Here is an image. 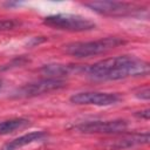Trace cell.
<instances>
[{"instance_id": "6da1fadb", "label": "cell", "mask_w": 150, "mask_h": 150, "mask_svg": "<svg viewBox=\"0 0 150 150\" xmlns=\"http://www.w3.org/2000/svg\"><path fill=\"white\" fill-rule=\"evenodd\" d=\"M83 74L97 81H116L127 77L145 76L149 74V63L134 55H120L86 66Z\"/></svg>"}, {"instance_id": "7a4b0ae2", "label": "cell", "mask_w": 150, "mask_h": 150, "mask_svg": "<svg viewBox=\"0 0 150 150\" xmlns=\"http://www.w3.org/2000/svg\"><path fill=\"white\" fill-rule=\"evenodd\" d=\"M127 41L118 36H107L98 40L71 42L64 46V52L75 57H90L104 54L116 47L124 45Z\"/></svg>"}, {"instance_id": "3957f363", "label": "cell", "mask_w": 150, "mask_h": 150, "mask_svg": "<svg viewBox=\"0 0 150 150\" xmlns=\"http://www.w3.org/2000/svg\"><path fill=\"white\" fill-rule=\"evenodd\" d=\"M43 23L50 28L67 32H87L95 29L96 23L88 18L77 14L60 13L46 16Z\"/></svg>"}, {"instance_id": "277c9868", "label": "cell", "mask_w": 150, "mask_h": 150, "mask_svg": "<svg viewBox=\"0 0 150 150\" xmlns=\"http://www.w3.org/2000/svg\"><path fill=\"white\" fill-rule=\"evenodd\" d=\"M66 81L63 79H55V77H46L35 82L26 83L22 87L18 88L12 97L14 98H29V97H35L39 95L48 94L55 90H60L66 87Z\"/></svg>"}, {"instance_id": "5b68a950", "label": "cell", "mask_w": 150, "mask_h": 150, "mask_svg": "<svg viewBox=\"0 0 150 150\" xmlns=\"http://www.w3.org/2000/svg\"><path fill=\"white\" fill-rule=\"evenodd\" d=\"M83 5L91 11L107 16H127L142 11V8L135 4L124 1H91Z\"/></svg>"}, {"instance_id": "8992f818", "label": "cell", "mask_w": 150, "mask_h": 150, "mask_svg": "<svg viewBox=\"0 0 150 150\" xmlns=\"http://www.w3.org/2000/svg\"><path fill=\"white\" fill-rule=\"evenodd\" d=\"M121 101V96L117 93L104 91H81L70 96V102L80 105H98L107 107L116 104Z\"/></svg>"}, {"instance_id": "52a82bcc", "label": "cell", "mask_w": 150, "mask_h": 150, "mask_svg": "<svg viewBox=\"0 0 150 150\" xmlns=\"http://www.w3.org/2000/svg\"><path fill=\"white\" fill-rule=\"evenodd\" d=\"M75 129L84 134H120L128 129V122L125 120L89 121L77 124Z\"/></svg>"}, {"instance_id": "ba28073f", "label": "cell", "mask_w": 150, "mask_h": 150, "mask_svg": "<svg viewBox=\"0 0 150 150\" xmlns=\"http://www.w3.org/2000/svg\"><path fill=\"white\" fill-rule=\"evenodd\" d=\"M148 142H149V132L145 131V132H138V134L123 135L120 138L109 139L108 142L104 143V146H107L108 149L122 150V149H128L136 145L146 144Z\"/></svg>"}, {"instance_id": "9c48e42d", "label": "cell", "mask_w": 150, "mask_h": 150, "mask_svg": "<svg viewBox=\"0 0 150 150\" xmlns=\"http://www.w3.org/2000/svg\"><path fill=\"white\" fill-rule=\"evenodd\" d=\"M86 66L80 64H46L41 68V71L45 75H49V77L61 79L62 76L70 75V74H79L84 73Z\"/></svg>"}, {"instance_id": "30bf717a", "label": "cell", "mask_w": 150, "mask_h": 150, "mask_svg": "<svg viewBox=\"0 0 150 150\" xmlns=\"http://www.w3.org/2000/svg\"><path fill=\"white\" fill-rule=\"evenodd\" d=\"M46 136H47V132H45V131H30L28 134H25L22 136H19V137L7 142L6 144L2 145V148L0 150H19L22 146H26L28 144H32V143L43 139Z\"/></svg>"}, {"instance_id": "8fae6325", "label": "cell", "mask_w": 150, "mask_h": 150, "mask_svg": "<svg viewBox=\"0 0 150 150\" xmlns=\"http://www.w3.org/2000/svg\"><path fill=\"white\" fill-rule=\"evenodd\" d=\"M28 124H29V121L26 118H22V117L1 121L0 122V135H7V134H11L15 130L23 129Z\"/></svg>"}, {"instance_id": "7c38bea8", "label": "cell", "mask_w": 150, "mask_h": 150, "mask_svg": "<svg viewBox=\"0 0 150 150\" xmlns=\"http://www.w3.org/2000/svg\"><path fill=\"white\" fill-rule=\"evenodd\" d=\"M19 25H20V22L18 20H14V19H1L0 20V32L14 29Z\"/></svg>"}, {"instance_id": "4fadbf2b", "label": "cell", "mask_w": 150, "mask_h": 150, "mask_svg": "<svg viewBox=\"0 0 150 150\" xmlns=\"http://www.w3.org/2000/svg\"><path fill=\"white\" fill-rule=\"evenodd\" d=\"M26 62H28V60H27L25 56H20V57H16V59L12 60V61H11L8 64L4 66V67L1 68V70H4V69H9V68H14V67H18V66L25 64Z\"/></svg>"}, {"instance_id": "5bb4252c", "label": "cell", "mask_w": 150, "mask_h": 150, "mask_svg": "<svg viewBox=\"0 0 150 150\" xmlns=\"http://www.w3.org/2000/svg\"><path fill=\"white\" fill-rule=\"evenodd\" d=\"M135 95H136V97H138V98H141V100H149V96H150V91H149V87L148 86H145V87H143V88H139L136 93H135Z\"/></svg>"}, {"instance_id": "9a60e30c", "label": "cell", "mask_w": 150, "mask_h": 150, "mask_svg": "<svg viewBox=\"0 0 150 150\" xmlns=\"http://www.w3.org/2000/svg\"><path fill=\"white\" fill-rule=\"evenodd\" d=\"M136 116H138L139 118L149 120V116H150V110H149V109H145V110H141V111H137V112H136Z\"/></svg>"}, {"instance_id": "2e32d148", "label": "cell", "mask_w": 150, "mask_h": 150, "mask_svg": "<svg viewBox=\"0 0 150 150\" xmlns=\"http://www.w3.org/2000/svg\"><path fill=\"white\" fill-rule=\"evenodd\" d=\"M42 41H45V39L40 38V36H39V38H38V36H36V38H33V39H32V41H30V46L39 45V43H40V42H42Z\"/></svg>"}, {"instance_id": "e0dca14e", "label": "cell", "mask_w": 150, "mask_h": 150, "mask_svg": "<svg viewBox=\"0 0 150 150\" xmlns=\"http://www.w3.org/2000/svg\"><path fill=\"white\" fill-rule=\"evenodd\" d=\"M1 87H2V81L0 80V89H1Z\"/></svg>"}]
</instances>
